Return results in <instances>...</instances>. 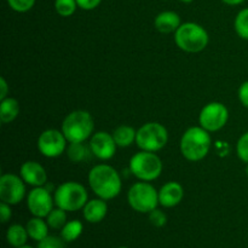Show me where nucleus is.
Returning <instances> with one entry per match:
<instances>
[{
	"label": "nucleus",
	"mask_w": 248,
	"mask_h": 248,
	"mask_svg": "<svg viewBox=\"0 0 248 248\" xmlns=\"http://www.w3.org/2000/svg\"><path fill=\"white\" fill-rule=\"evenodd\" d=\"M89 186L94 195L108 201L121 193L123 182L119 172L110 165L101 164L89 172Z\"/></svg>",
	"instance_id": "f257e3e1"
},
{
	"label": "nucleus",
	"mask_w": 248,
	"mask_h": 248,
	"mask_svg": "<svg viewBox=\"0 0 248 248\" xmlns=\"http://www.w3.org/2000/svg\"><path fill=\"white\" fill-rule=\"evenodd\" d=\"M212 140L208 131L201 126L189 127L181 138V153L188 161H200L210 153Z\"/></svg>",
	"instance_id": "f03ea898"
},
{
	"label": "nucleus",
	"mask_w": 248,
	"mask_h": 248,
	"mask_svg": "<svg viewBox=\"0 0 248 248\" xmlns=\"http://www.w3.org/2000/svg\"><path fill=\"white\" fill-rule=\"evenodd\" d=\"M93 118L86 110H74L68 114L61 128L69 143L86 142L93 135Z\"/></svg>",
	"instance_id": "7ed1b4c3"
},
{
	"label": "nucleus",
	"mask_w": 248,
	"mask_h": 248,
	"mask_svg": "<svg viewBox=\"0 0 248 248\" xmlns=\"http://www.w3.org/2000/svg\"><path fill=\"white\" fill-rule=\"evenodd\" d=\"M174 40L181 50L189 53H198L208 45V33L202 26L194 22L181 24L174 33Z\"/></svg>",
	"instance_id": "20e7f679"
},
{
	"label": "nucleus",
	"mask_w": 248,
	"mask_h": 248,
	"mask_svg": "<svg viewBox=\"0 0 248 248\" xmlns=\"http://www.w3.org/2000/svg\"><path fill=\"white\" fill-rule=\"evenodd\" d=\"M55 205L67 212H75L84 208L89 201L86 188L78 182H65L55 190Z\"/></svg>",
	"instance_id": "39448f33"
},
{
	"label": "nucleus",
	"mask_w": 248,
	"mask_h": 248,
	"mask_svg": "<svg viewBox=\"0 0 248 248\" xmlns=\"http://www.w3.org/2000/svg\"><path fill=\"white\" fill-rule=\"evenodd\" d=\"M162 169L161 159L153 152L142 150L136 153L130 160L131 173L143 182H152L159 178Z\"/></svg>",
	"instance_id": "423d86ee"
},
{
	"label": "nucleus",
	"mask_w": 248,
	"mask_h": 248,
	"mask_svg": "<svg viewBox=\"0 0 248 248\" xmlns=\"http://www.w3.org/2000/svg\"><path fill=\"white\" fill-rule=\"evenodd\" d=\"M127 200L131 208L138 213H149L160 205L159 191L149 182H138L130 188Z\"/></svg>",
	"instance_id": "0eeeda50"
},
{
	"label": "nucleus",
	"mask_w": 248,
	"mask_h": 248,
	"mask_svg": "<svg viewBox=\"0 0 248 248\" xmlns=\"http://www.w3.org/2000/svg\"><path fill=\"white\" fill-rule=\"evenodd\" d=\"M169 140L166 127L159 123H147L137 131L136 143L138 148L145 152L156 153L161 150Z\"/></svg>",
	"instance_id": "6e6552de"
},
{
	"label": "nucleus",
	"mask_w": 248,
	"mask_h": 248,
	"mask_svg": "<svg viewBox=\"0 0 248 248\" xmlns=\"http://www.w3.org/2000/svg\"><path fill=\"white\" fill-rule=\"evenodd\" d=\"M229 119L228 108L220 102L206 104L199 115V124L208 132H216L224 127Z\"/></svg>",
	"instance_id": "1a4fd4ad"
},
{
	"label": "nucleus",
	"mask_w": 248,
	"mask_h": 248,
	"mask_svg": "<svg viewBox=\"0 0 248 248\" xmlns=\"http://www.w3.org/2000/svg\"><path fill=\"white\" fill-rule=\"evenodd\" d=\"M67 138L62 131L48 128L40 133L38 138V149L45 157L61 156L67 150Z\"/></svg>",
	"instance_id": "9d476101"
},
{
	"label": "nucleus",
	"mask_w": 248,
	"mask_h": 248,
	"mask_svg": "<svg viewBox=\"0 0 248 248\" xmlns=\"http://www.w3.org/2000/svg\"><path fill=\"white\" fill-rule=\"evenodd\" d=\"M26 196V183L21 176L5 173L0 177V200L9 205H17Z\"/></svg>",
	"instance_id": "9b49d317"
},
{
	"label": "nucleus",
	"mask_w": 248,
	"mask_h": 248,
	"mask_svg": "<svg viewBox=\"0 0 248 248\" xmlns=\"http://www.w3.org/2000/svg\"><path fill=\"white\" fill-rule=\"evenodd\" d=\"M55 199L47 186H34L27 196V207L34 217L46 218L53 210Z\"/></svg>",
	"instance_id": "f8f14e48"
},
{
	"label": "nucleus",
	"mask_w": 248,
	"mask_h": 248,
	"mask_svg": "<svg viewBox=\"0 0 248 248\" xmlns=\"http://www.w3.org/2000/svg\"><path fill=\"white\" fill-rule=\"evenodd\" d=\"M89 144L93 156L98 157L99 160H110L115 155L116 147H118L113 135L104 131L93 133L90 138Z\"/></svg>",
	"instance_id": "ddd939ff"
},
{
	"label": "nucleus",
	"mask_w": 248,
	"mask_h": 248,
	"mask_svg": "<svg viewBox=\"0 0 248 248\" xmlns=\"http://www.w3.org/2000/svg\"><path fill=\"white\" fill-rule=\"evenodd\" d=\"M19 176L24 183L31 186H44L47 183V173L43 165L36 161H26L22 164Z\"/></svg>",
	"instance_id": "4468645a"
},
{
	"label": "nucleus",
	"mask_w": 248,
	"mask_h": 248,
	"mask_svg": "<svg viewBox=\"0 0 248 248\" xmlns=\"http://www.w3.org/2000/svg\"><path fill=\"white\" fill-rule=\"evenodd\" d=\"M184 198V189L178 182H167L159 190L160 205L166 208L179 205Z\"/></svg>",
	"instance_id": "2eb2a0df"
},
{
	"label": "nucleus",
	"mask_w": 248,
	"mask_h": 248,
	"mask_svg": "<svg viewBox=\"0 0 248 248\" xmlns=\"http://www.w3.org/2000/svg\"><path fill=\"white\" fill-rule=\"evenodd\" d=\"M107 213H108V205L106 200L99 198L87 201L86 205L82 208V216L85 220L92 224L102 222L106 218Z\"/></svg>",
	"instance_id": "dca6fc26"
},
{
	"label": "nucleus",
	"mask_w": 248,
	"mask_h": 248,
	"mask_svg": "<svg viewBox=\"0 0 248 248\" xmlns=\"http://www.w3.org/2000/svg\"><path fill=\"white\" fill-rule=\"evenodd\" d=\"M155 28L162 34L176 33L177 29L181 27V17L174 11H164L160 12L155 17Z\"/></svg>",
	"instance_id": "f3484780"
},
{
	"label": "nucleus",
	"mask_w": 248,
	"mask_h": 248,
	"mask_svg": "<svg viewBox=\"0 0 248 248\" xmlns=\"http://www.w3.org/2000/svg\"><path fill=\"white\" fill-rule=\"evenodd\" d=\"M67 156L73 164H80L86 160L91 159L92 154L90 144H85V142H77V143H69L67 147Z\"/></svg>",
	"instance_id": "a211bd4d"
},
{
	"label": "nucleus",
	"mask_w": 248,
	"mask_h": 248,
	"mask_svg": "<svg viewBox=\"0 0 248 248\" xmlns=\"http://www.w3.org/2000/svg\"><path fill=\"white\" fill-rule=\"evenodd\" d=\"M26 228L29 237L33 239L34 241L39 242L45 239L46 236H48V228L50 227H48L47 222H45L40 217H33L31 219H29Z\"/></svg>",
	"instance_id": "6ab92c4d"
},
{
	"label": "nucleus",
	"mask_w": 248,
	"mask_h": 248,
	"mask_svg": "<svg viewBox=\"0 0 248 248\" xmlns=\"http://www.w3.org/2000/svg\"><path fill=\"white\" fill-rule=\"evenodd\" d=\"M19 114V103L16 98L6 97L1 99L0 104V121L2 124H10L18 116Z\"/></svg>",
	"instance_id": "aec40b11"
},
{
	"label": "nucleus",
	"mask_w": 248,
	"mask_h": 248,
	"mask_svg": "<svg viewBox=\"0 0 248 248\" xmlns=\"http://www.w3.org/2000/svg\"><path fill=\"white\" fill-rule=\"evenodd\" d=\"M113 137L118 147L127 148L136 142L137 131H136L132 126H127V125L119 126L118 128L114 130Z\"/></svg>",
	"instance_id": "412c9836"
},
{
	"label": "nucleus",
	"mask_w": 248,
	"mask_h": 248,
	"mask_svg": "<svg viewBox=\"0 0 248 248\" xmlns=\"http://www.w3.org/2000/svg\"><path fill=\"white\" fill-rule=\"evenodd\" d=\"M28 237L29 235L28 232H27V228L22 227L19 224H12L11 227H9L6 232L7 242L15 248L24 246Z\"/></svg>",
	"instance_id": "4be33fe9"
},
{
	"label": "nucleus",
	"mask_w": 248,
	"mask_h": 248,
	"mask_svg": "<svg viewBox=\"0 0 248 248\" xmlns=\"http://www.w3.org/2000/svg\"><path fill=\"white\" fill-rule=\"evenodd\" d=\"M82 230H84V227L80 220H70L61 229V237L65 242H73L79 239L80 235L82 234Z\"/></svg>",
	"instance_id": "5701e85b"
},
{
	"label": "nucleus",
	"mask_w": 248,
	"mask_h": 248,
	"mask_svg": "<svg viewBox=\"0 0 248 248\" xmlns=\"http://www.w3.org/2000/svg\"><path fill=\"white\" fill-rule=\"evenodd\" d=\"M46 222H47L48 227L51 229H62L65 224H67V211L62 210V208L57 207L53 208L48 216L46 217Z\"/></svg>",
	"instance_id": "b1692460"
},
{
	"label": "nucleus",
	"mask_w": 248,
	"mask_h": 248,
	"mask_svg": "<svg viewBox=\"0 0 248 248\" xmlns=\"http://www.w3.org/2000/svg\"><path fill=\"white\" fill-rule=\"evenodd\" d=\"M235 31L241 39L248 40V7L242 9L235 18Z\"/></svg>",
	"instance_id": "393cba45"
},
{
	"label": "nucleus",
	"mask_w": 248,
	"mask_h": 248,
	"mask_svg": "<svg viewBox=\"0 0 248 248\" xmlns=\"http://www.w3.org/2000/svg\"><path fill=\"white\" fill-rule=\"evenodd\" d=\"M77 0H55V10L60 16L70 17L77 11Z\"/></svg>",
	"instance_id": "a878e982"
},
{
	"label": "nucleus",
	"mask_w": 248,
	"mask_h": 248,
	"mask_svg": "<svg viewBox=\"0 0 248 248\" xmlns=\"http://www.w3.org/2000/svg\"><path fill=\"white\" fill-rule=\"evenodd\" d=\"M237 156L245 164H248V131L241 136L236 144Z\"/></svg>",
	"instance_id": "bb28decb"
},
{
	"label": "nucleus",
	"mask_w": 248,
	"mask_h": 248,
	"mask_svg": "<svg viewBox=\"0 0 248 248\" xmlns=\"http://www.w3.org/2000/svg\"><path fill=\"white\" fill-rule=\"evenodd\" d=\"M7 4L14 11L23 12L29 11L35 4V0H7Z\"/></svg>",
	"instance_id": "cd10ccee"
},
{
	"label": "nucleus",
	"mask_w": 248,
	"mask_h": 248,
	"mask_svg": "<svg viewBox=\"0 0 248 248\" xmlns=\"http://www.w3.org/2000/svg\"><path fill=\"white\" fill-rule=\"evenodd\" d=\"M64 240L57 236H46L45 239L38 242V248H65Z\"/></svg>",
	"instance_id": "c85d7f7f"
},
{
	"label": "nucleus",
	"mask_w": 248,
	"mask_h": 248,
	"mask_svg": "<svg viewBox=\"0 0 248 248\" xmlns=\"http://www.w3.org/2000/svg\"><path fill=\"white\" fill-rule=\"evenodd\" d=\"M149 222L152 223V225L156 228H162L164 225H166L167 223V216L165 215V212H162L161 210H153L152 212H149Z\"/></svg>",
	"instance_id": "c756f323"
},
{
	"label": "nucleus",
	"mask_w": 248,
	"mask_h": 248,
	"mask_svg": "<svg viewBox=\"0 0 248 248\" xmlns=\"http://www.w3.org/2000/svg\"><path fill=\"white\" fill-rule=\"evenodd\" d=\"M237 96H239V99L240 102H241L242 106L248 108V80L247 81L242 82L241 86L239 87Z\"/></svg>",
	"instance_id": "7c9ffc66"
},
{
	"label": "nucleus",
	"mask_w": 248,
	"mask_h": 248,
	"mask_svg": "<svg viewBox=\"0 0 248 248\" xmlns=\"http://www.w3.org/2000/svg\"><path fill=\"white\" fill-rule=\"evenodd\" d=\"M102 0H77L78 6L82 10H86V11H91L94 10L99 4H101Z\"/></svg>",
	"instance_id": "2f4dec72"
},
{
	"label": "nucleus",
	"mask_w": 248,
	"mask_h": 248,
	"mask_svg": "<svg viewBox=\"0 0 248 248\" xmlns=\"http://www.w3.org/2000/svg\"><path fill=\"white\" fill-rule=\"evenodd\" d=\"M12 216V211H11V205L6 202L0 203V217H1V222L2 223H7L10 220Z\"/></svg>",
	"instance_id": "473e14b6"
},
{
	"label": "nucleus",
	"mask_w": 248,
	"mask_h": 248,
	"mask_svg": "<svg viewBox=\"0 0 248 248\" xmlns=\"http://www.w3.org/2000/svg\"><path fill=\"white\" fill-rule=\"evenodd\" d=\"M9 85H7L6 80H5L4 77L0 78V101L1 99H5L9 94Z\"/></svg>",
	"instance_id": "72a5a7b5"
},
{
	"label": "nucleus",
	"mask_w": 248,
	"mask_h": 248,
	"mask_svg": "<svg viewBox=\"0 0 248 248\" xmlns=\"http://www.w3.org/2000/svg\"><path fill=\"white\" fill-rule=\"evenodd\" d=\"M227 5H240L245 1V0H222Z\"/></svg>",
	"instance_id": "f704fd0d"
},
{
	"label": "nucleus",
	"mask_w": 248,
	"mask_h": 248,
	"mask_svg": "<svg viewBox=\"0 0 248 248\" xmlns=\"http://www.w3.org/2000/svg\"><path fill=\"white\" fill-rule=\"evenodd\" d=\"M182 2H186V4H190V2H193L194 0H181Z\"/></svg>",
	"instance_id": "c9c22d12"
},
{
	"label": "nucleus",
	"mask_w": 248,
	"mask_h": 248,
	"mask_svg": "<svg viewBox=\"0 0 248 248\" xmlns=\"http://www.w3.org/2000/svg\"><path fill=\"white\" fill-rule=\"evenodd\" d=\"M17 248H33L31 246H27V245H24V246H21V247H17Z\"/></svg>",
	"instance_id": "e433bc0d"
},
{
	"label": "nucleus",
	"mask_w": 248,
	"mask_h": 248,
	"mask_svg": "<svg viewBox=\"0 0 248 248\" xmlns=\"http://www.w3.org/2000/svg\"><path fill=\"white\" fill-rule=\"evenodd\" d=\"M246 174H247V177H248V164H247V167H246Z\"/></svg>",
	"instance_id": "4c0bfd02"
},
{
	"label": "nucleus",
	"mask_w": 248,
	"mask_h": 248,
	"mask_svg": "<svg viewBox=\"0 0 248 248\" xmlns=\"http://www.w3.org/2000/svg\"><path fill=\"white\" fill-rule=\"evenodd\" d=\"M119 248H127V247H119Z\"/></svg>",
	"instance_id": "58836bf2"
}]
</instances>
